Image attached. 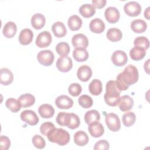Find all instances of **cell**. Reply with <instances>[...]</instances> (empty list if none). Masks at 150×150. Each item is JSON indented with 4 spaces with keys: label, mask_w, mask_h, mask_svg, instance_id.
I'll return each instance as SVG.
<instances>
[{
    "label": "cell",
    "mask_w": 150,
    "mask_h": 150,
    "mask_svg": "<svg viewBox=\"0 0 150 150\" xmlns=\"http://www.w3.org/2000/svg\"><path fill=\"white\" fill-rule=\"evenodd\" d=\"M89 28L92 32L101 33L105 29V23L101 19L96 18L90 21Z\"/></svg>",
    "instance_id": "obj_19"
},
{
    "label": "cell",
    "mask_w": 150,
    "mask_h": 150,
    "mask_svg": "<svg viewBox=\"0 0 150 150\" xmlns=\"http://www.w3.org/2000/svg\"><path fill=\"white\" fill-rule=\"evenodd\" d=\"M39 115L43 118H50L54 114V109L52 105L49 104H43L38 108Z\"/></svg>",
    "instance_id": "obj_21"
},
{
    "label": "cell",
    "mask_w": 150,
    "mask_h": 150,
    "mask_svg": "<svg viewBox=\"0 0 150 150\" xmlns=\"http://www.w3.org/2000/svg\"><path fill=\"white\" fill-rule=\"evenodd\" d=\"M88 90L93 96H98L101 94L103 90L102 83L100 80H93L88 86Z\"/></svg>",
    "instance_id": "obj_29"
},
{
    "label": "cell",
    "mask_w": 150,
    "mask_h": 150,
    "mask_svg": "<svg viewBox=\"0 0 150 150\" xmlns=\"http://www.w3.org/2000/svg\"><path fill=\"white\" fill-rule=\"evenodd\" d=\"M78 102L79 105L84 108H89L93 104L92 98L86 94H83L80 96L78 99Z\"/></svg>",
    "instance_id": "obj_38"
},
{
    "label": "cell",
    "mask_w": 150,
    "mask_h": 150,
    "mask_svg": "<svg viewBox=\"0 0 150 150\" xmlns=\"http://www.w3.org/2000/svg\"><path fill=\"white\" fill-rule=\"evenodd\" d=\"M107 1L106 0H93L92 1V5L94 8H97L98 9H101L104 7L106 5Z\"/></svg>",
    "instance_id": "obj_46"
},
{
    "label": "cell",
    "mask_w": 150,
    "mask_h": 150,
    "mask_svg": "<svg viewBox=\"0 0 150 150\" xmlns=\"http://www.w3.org/2000/svg\"><path fill=\"white\" fill-rule=\"evenodd\" d=\"M55 104L60 109H69L73 106V101L66 95H61L56 98Z\"/></svg>",
    "instance_id": "obj_13"
},
{
    "label": "cell",
    "mask_w": 150,
    "mask_h": 150,
    "mask_svg": "<svg viewBox=\"0 0 150 150\" xmlns=\"http://www.w3.org/2000/svg\"><path fill=\"white\" fill-rule=\"evenodd\" d=\"M33 38V33L32 30L28 28L22 29L19 35V41L22 45L30 44Z\"/></svg>",
    "instance_id": "obj_17"
},
{
    "label": "cell",
    "mask_w": 150,
    "mask_h": 150,
    "mask_svg": "<svg viewBox=\"0 0 150 150\" xmlns=\"http://www.w3.org/2000/svg\"><path fill=\"white\" fill-rule=\"evenodd\" d=\"M111 60L115 66L121 67L124 66L127 63L128 56L125 52L118 50L112 53Z\"/></svg>",
    "instance_id": "obj_10"
},
{
    "label": "cell",
    "mask_w": 150,
    "mask_h": 150,
    "mask_svg": "<svg viewBox=\"0 0 150 150\" xmlns=\"http://www.w3.org/2000/svg\"><path fill=\"white\" fill-rule=\"evenodd\" d=\"M107 38L111 42H115L120 40L122 37V33L118 28H112L108 30L106 34Z\"/></svg>",
    "instance_id": "obj_32"
},
{
    "label": "cell",
    "mask_w": 150,
    "mask_h": 150,
    "mask_svg": "<svg viewBox=\"0 0 150 150\" xmlns=\"http://www.w3.org/2000/svg\"><path fill=\"white\" fill-rule=\"evenodd\" d=\"M52 30L54 36L57 38H62L67 33V29L65 25L63 22L60 21L56 22L53 24Z\"/></svg>",
    "instance_id": "obj_24"
},
{
    "label": "cell",
    "mask_w": 150,
    "mask_h": 150,
    "mask_svg": "<svg viewBox=\"0 0 150 150\" xmlns=\"http://www.w3.org/2000/svg\"><path fill=\"white\" fill-rule=\"evenodd\" d=\"M146 55V50L134 46L129 51V56L131 58L135 61H138L142 59Z\"/></svg>",
    "instance_id": "obj_31"
},
{
    "label": "cell",
    "mask_w": 150,
    "mask_h": 150,
    "mask_svg": "<svg viewBox=\"0 0 150 150\" xmlns=\"http://www.w3.org/2000/svg\"><path fill=\"white\" fill-rule=\"evenodd\" d=\"M56 51L60 56H67L70 52V48L69 44L65 42L57 43L56 46Z\"/></svg>",
    "instance_id": "obj_36"
},
{
    "label": "cell",
    "mask_w": 150,
    "mask_h": 150,
    "mask_svg": "<svg viewBox=\"0 0 150 150\" xmlns=\"http://www.w3.org/2000/svg\"><path fill=\"white\" fill-rule=\"evenodd\" d=\"M106 92L104 94V98L105 103L112 107L118 105L120 98L121 91L118 88L116 81L115 80H110L106 83Z\"/></svg>",
    "instance_id": "obj_2"
},
{
    "label": "cell",
    "mask_w": 150,
    "mask_h": 150,
    "mask_svg": "<svg viewBox=\"0 0 150 150\" xmlns=\"http://www.w3.org/2000/svg\"><path fill=\"white\" fill-rule=\"evenodd\" d=\"M56 65L60 71L66 73L71 69L73 62L71 59L67 56H60L57 59Z\"/></svg>",
    "instance_id": "obj_6"
},
{
    "label": "cell",
    "mask_w": 150,
    "mask_h": 150,
    "mask_svg": "<svg viewBox=\"0 0 150 150\" xmlns=\"http://www.w3.org/2000/svg\"><path fill=\"white\" fill-rule=\"evenodd\" d=\"M131 28L135 33H141L146 30L147 24L144 20L135 19L131 23Z\"/></svg>",
    "instance_id": "obj_27"
},
{
    "label": "cell",
    "mask_w": 150,
    "mask_h": 150,
    "mask_svg": "<svg viewBox=\"0 0 150 150\" xmlns=\"http://www.w3.org/2000/svg\"><path fill=\"white\" fill-rule=\"evenodd\" d=\"M88 130L90 135L94 138L101 137L104 132V128L99 121L94 122L88 125Z\"/></svg>",
    "instance_id": "obj_14"
},
{
    "label": "cell",
    "mask_w": 150,
    "mask_h": 150,
    "mask_svg": "<svg viewBox=\"0 0 150 150\" xmlns=\"http://www.w3.org/2000/svg\"><path fill=\"white\" fill-rule=\"evenodd\" d=\"M71 43L75 49H86L88 45V40L84 34L78 33L72 37Z\"/></svg>",
    "instance_id": "obj_11"
},
{
    "label": "cell",
    "mask_w": 150,
    "mask_h": 150,
    "mask_svg": "<svg viewBox=\"0 0 150 150\" xmlns=\"http://www.w3.org/2000/svg\"><path fill=\"white\" fill-rule=\"evenodd\" d=\"M84 121L88 125L94 122L100 121V114L96 110H91L87 111L84 115Z\"/></svg>",
    "instance_id": "obj_30"
},
{
    "label": "cell",
    "mask_w": 150,
    "mask_h": 150,
    "mask_svg": "<svg viewBox=\"0 0 150 150\" xmlns=\"http://www.w3.org/2000/svg\"><path fill=\"white\" fill-rule=\"evenodd\" d=\"M123 124L127 127L132 126L136 121L135 114L131 111L125 112L122 118Z\"/></svg>",
    "instance_id": "obj_37"
},
{
    "label": "cell",
    "mask_w": 150,
    "mask_h": 150,
    "mask_svg": "<svg viewBox=\"0 0 150 150\" xmlns=\"http://www.w3.org/2000/svg\"><path fill=\"white\" fill-rule=\"evenodd\" d=\"M52 40L50 33L48 31H43L40 32L36 39V45L40 48H44L49 46Z\"/></svg>",
    "instance_id": "obj_9"
},
{
    "label": "cell",
    "mask_w": 150,
    "mask_h": 150,
    "mask_svg": "<svg viewBox=\"0 0 150 150\" xmlns=\"http://www.w3.org/2000/svg\"><path fill=\"white\" fill-rule=\"evenodd\" d=\"M13 80L12 71L7 68H2L0 70V82L4 86L11 84Z\"/></svg>",
    "instance_id": "obj_18"
},
{
    "label": "cell",
    "mask_w": 150,
    "mask_h": 150,
    "mask_svg": "<svg viewBox=\"0 0 150 150\" xmlns=\"http://www.w3.org/2000/svg\"><path fill=\"white\" fill-rule=\"evenodd\" d=\"M149 60H150L149 59H148V60H146V62H145V63H144V70H145V71L148 74L149 73Z\"/></svg>",
    "instance_id": "obj_47"
},
{
    "label": "cell",
    "mask_w": 150,
    "mask_h": 150,
    "mask_svg": "<svg viewBox=\"0 0 150 150\" xmlns=\"http://www.w3.org/2000/svg\"><path fill=\"white\" fill-rule=\"evenodd\" d=\"M73 56L78 62H85L88 58V53L86 49H74L73 51Z\"/></svg>",
    "instance_id": "obj_33"
},
{
    "label": "cell",
    "mask_w": 150,
    "mask_h": 150,
    "mask_svg": "<svg viewBox=\"0 0 150 150\" xmlns=\"http://www.w3.org/2000/svg\"><path fill=\"white\" fill-rule=\"evenodd\" d=\"M33 145L38 149H43L46 145V142L44 138L39 135H35L32 139Z\"/></svg>",
    "instance_id": "obj_41"
},
{
    "label": "cell",
    "mask_w": 150,
    "mask_h": 150,
    "mask_svg": "<svg viewBox=\"0 0 150 150\" xmlns=\"http://www.w3.org/2000/svg\"><path fill=\"white\" fill-rule=\"evenodd\" d=\"M149 9L150 7H148L144 11V16L148 19H149Z\"/></svg>",
    "instance_id": "obj_48"
},
{
    "label": "cell",
    "mask_w": 150,
    "mask_h": 150,
    "mask_svg": "<svg viewBox=\"0 0 150 150\" xmlns=\"http://www.w3.org/2000/svg\"><path fill=\"white\" fill-rule=\"evenodd\" d=\"M54 128H55L54 125L52 122H51L50 121H47V122H45L43 123L40 125V131L41 134H42L43 135H45L47 137L49 132Z\"/></svg>",
    "instance_id": "obj_42"
},
{
    "label": "cell",
    "mask_w": 150,
    "mask_h": 150,
    "mask_svg": "<svg viewBox=\"0 0 150 150\" xmlns=\"http://www.w3.org/2000/svg\"><path fill=\"white\" fill-rule=\"evenodd\" d=\"M104 16L105 19L109 23H115L118 21L120 14L117 8L114 6H109L105 10Z\"/></svg>",
    "instance_id": "obj_12"
},
{
    "label": "cell",
    "mask_w": 150,
    "mask_h": 150,
    "mask_svg": "<svg viewBox=\"0 0 150 150\" xmlns=\"http://www.w3.org/2000/svg\"><path fill=\"white\" fill-rule=\"evenodd\" d=\"M139 79V73L137 68L132 64L128 65L122 72L117 76L116 84L121 91L127 90L129 86L136 83Z\"/></svg>",
    "instance_id": "obj_1"
},
{
    "label": "cell",
    "mask_w": 150,
    "mask_h": 150,
    "mask_svg": "<svg viewBox=\"0 0 150 150\" xmlns=\"http://www.w3.org/2000/svg\"><path fill=\"white\" fill-rule=\"evenodd\" d=\"M118 105L121 111L127 112L130 110L134 105L133 98L128 95L122 96L120 97Z\"/></svg>",
    "instance_id": "obj_15"
},
{
    "label": "cell",
    "mask_w": 150,
    "mask_h": 150,
    "mask_svg": "<svg viewBox=\"0 0 150 150\" xmlns=\"http://www.w3.org/2000/svg\"><path fill=\"white\" fill-rule=\"evenodd\" d=\"M134 45L135 47H141L146 50L149 47V42L148 39L145 36H138L135 39Z\"/></svg>",
    "instance_id": "obj_39"
},
{
    "label": "cell",
    "mask_w": 150,
    "mask_h": 150,
    "mask_svg": "<svg viewBox=\"0 0 150 150\" xmlns=\"http://www.w3.org/2000/svg\"><path fill=\"white\" fill-rule=\"evenodd\" d=\"M21 119L30 125H35L39 122V117L36 112L32 110H26L23 111L20 115Z\"/></svg>",
    "instance_id": "obj_7"
},
{
    "label": "cell",
    "mask_w": 150,
    "mask_h": 150,
    "mask_svg": "<svg viewBox=\"0 0 150 150\" xmlns=\"http://www.w3.org/2000/svg\"><path fill=\"white\" fill-rule=\"evenodd\" d=\"M88 140L87 134L82 130L77 131L74 135V142L78 146H83L86 145L88 143Z\"/></svg>",
    "instance_id": "obj_25"
},
{
    "label": "cell",
    "mask_w": 150,
    "mask_h": 150,
    "mask_svg": "<svg viewBox=\"0 0 150 150\" xmlns=\"http://www.w3.org/2000/svg\"><path fill=\"white\" fill-rule=\"evenodd\" d=\"M105 121L107 127L112 132H117L121 128V122L118 116L113 112L107 114Z\"/></svg>",
    "instance_id": "obj_4"
},
{
    "label": "cell",
    "mask_w": 150,
    "mask_h": 150,
    "mask_svg": "<svg viewBox=\"0 0 150 150\" xmlns=\"http://www.w3.org/2000/svg\"><path fill=\"white\" fill-rule=\"evenodd\" d=\"M82 23L83 22L81 19L76 15H73L70 16L67 21V25L69 29L73 31H76L80 29L82 26Z\"/></svg>",
    "instance_id": "obj_26"
},
{
    "label": "cell",
    "mask_w": 150,
    "mask_h": 150,
    "mask_svg": "<svg viewBox=\"0 0 150 150\" xmlns=\"http://www.w3.org/2000/svg\"><path fill=\"white\" fill-rule=\"evenodd\" d=\"M5 105L8 109L13 112H17L21 108V105L18 100H17L13 98H8L5 102Z\"/></svg>",
    "instance_id": "obj_35"
},
{
    "label": "cell",
    "mask_w": 150,
    "mask_h": 150,
    "mask_svg": "<svg viewBox=\"0 0 150 150\" xmlns=\"http://www.w3.org/2000/svg\"><path fill=\"white\" fill-rule=\"evenodd\" d=\"M17 31V26L16 24L12 21H9L6 22L2 30V33L4 36L6 38H13Z\"/></svg>",
    "instance_id": "obj_22"
},
{
    "label": "cell",
    "mask_w": 150,
    "mask_h": 150,
    "mask_svg": "<svg viewBox=\"0 0 150 150\" xmlns=\"http://www.w3.org/2000/svg\"><path fill=\"white\" fill-rule=\"evenodd\" d=\"M11 146V141L9 138L5 135H1L0 137V149L2 150H7Z\"/></svg>",
    "instance_id": "obj_45"
},
{
    "label": "cell",
    "mask_w": 150,
    "mask_h": 150,
    "mask_svg": "<svg viewBox=\"0 0 150 150\" xmlns=\"http://www.w3.org/2000/svg\"><path fill=\"white\" fill-rule=\"evenodd\" d=\"M18 101L22 107H29L34 104L35 97L31 94L25 93L20 96L18 98Z\"/></svg>",
    "instance_id": "obj_23"
},
{
    "label": "cell",
    "mask_w": 150,
    "mask_h": 150,
    "mask_svg": "<svg viewBox=\"0 0 150 150\" xmlns=\"http://www.w3.org/2000/svg\"><path fill=\"white\" fill-rule=\"evenodd\" d=\"M91 76L92 70L87 65H82L77 70V76L81 81H87L91 78Z\"/></svg>",
    "instance_id": "obj_16"
},
{
    "label": "cell",
    "mask_w": 150,
    "mask_h": 150,
    "mask_svg": "<svg viewBox=\"0 0 150 150\" xmlns=\"http://www.w3.org/2000/svg\"><path fill=\"white\" fill-rule=\"evenodd\" d=\"M141 6L135 1H130L125 4L124 6L125 13L129 16H137L141 12Z\"/></svg>",
    "instance_id": "obj_8"
},
{
    "label": "cell",
    "mask_w": 150,
    "mask_h": 150,
    "mask_svg": "<svg viewBox=\"0 0 150 150\" xmlns=\"http://www.w3.org/2000/svg\"><path fill=\"white\" fill-rule=\"evenodd\" d=\"M80 124V120L79 116L74 113H69L67 125L69 128L74 129L79 127Z\"/></svg>",
    "instance_id": "obj_34"
},
{
    "label": "cell",
    "mask_w": 150,
    "mask_h": 150,
    "mask_svg": "<svg viewBox=\"0 0 150 150\" xmlns=\"http://www.w3.org/2000/svg\"><path fill=\"white\" fill-rule=\"evenodd\" d=\"M45 16L42 13H35L31 18V25L35 29L39 30L42 29L45 26Z\"/></svg>",
    "instance_id": "obj_20"
},
{
    "label": "cell",
    "mask_w": 150,
    "mask_h": 150,
    "mask_svg": "<svg viewBox=\"0 0 150 150\" xmlns=\"http://www.w3.org/2000/svg\"><path fill=\"white\" fill-rule=\"evenodd\" d=\"M110 148V144L105 139H101L97 141L94 146V150H107Z\"/></svg>",
    "instance_id": "obj_44"
},
{
    "label": "cell",
    "mask_w": 150,
    "mask_h": 150,
    "mask_svg": "<svg viewBox=\"0 0 150 150\" xmlns=\"http://www.w3.org/2000/svg\"><path fill=\"white\" fill-rule=\"evenodd\" d=\"M68 116L69 113L65 112H60L56 118V121L59 125L61 126H66Z\"/></svg>",
    "instance_id": "obj_43"
},
{
    "label": "cell",
    "mask_w": 150,
    "mask_h": 150,
    "mask_svg": "<svg viewBox=\"0 0 150 150\" xmlns=\"http://www.w3.org/2000/svg\"><path fill=\"white\" fill-rule=\"evenodd\" d=\"M79 13L84 18H88L93 16L95 14L96 9L91 4H85L80 7Z\"/></svg>",
    "instance_id": "obj_28"
},
{
    "label": "cell",
    "mask_w": 150,
    "mask_h": 150,
    "mask_svg": "<svg viewBox=\"0 0 150 150\" xmlns=\"http://www.w3.org/2000/svg\"><path fill=\"white\" fill-rule=\"evenodd\" d=\"M81 91L82 87L81 85L77 83H73L71 84L68 88V91L69 94L73 97H77L79 96Z\"/></svg>",
    "instance_id": "obj_40"
},
{
    "label": "cell",
    "mask_w": 150,
    "mask_h": 150,
    "mask_svg": "<svg viewBox=\"0 0 150 150\" xmlns=\"http://www.w3.org/2000/svg\"><path fill=\"white\" fill-rule=\"evenodd\" d=\"M48 140L53 143H56L60 146H64L70 141V134L63 128L52 129L47 135Z\"/></svg>",
    "instance_id": "obj_3"
},
{
    "label": "cell",
    "mask_w": 150,
    "mask_h": 150,
    "mask_svg": "<svg viewBox=\"0 0 150 150\" xmlns=\"http://www.w3.org/2000/svg\"><path fill=\"white\" fill-rule=\"evenodd\" d=\"M39 63L45 66H49L53 63L54 56L50 50H43L40 51L37 55Z\"/></svg>",
    "instance_id": "obj_5"
}]
</instances>
